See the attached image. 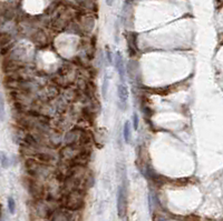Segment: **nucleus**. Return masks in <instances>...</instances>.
Listing matches in <instances>:
<instances>
[{
	"label": "nucleus",
	"mask_w": 223,
	"mask_h": 221,
	"mask_svg": "<svg viewBox=\"0 0 223 221\" xmlns=\"http://www.w3.org/2000/svg\"><path fill=\"white\" fill-rule=\"evenodd\" d=\"M60 206L69 211L79 210L84 206V193L80 189L66 191L60 197Z\"/></svg>",
	"instance_id": "f257e3e1"
},
{
	"label": "nucleus",
	"mask_w": 223,
	"mask_h": 221,
	"mask_svg": "<svg viewBox=\"0 0 223 221\" xmlns=\"http://www.w3.org/2000/svg\"><path fill=\"white\" fill-rule=\"evenodd\" d=\"M126 208H127V198H126L125 189L123 187H119L117 193V212L121 218L126 214Z\"/></svg>",
	"instance_id": "f03ea898"
},
{
	"label": "nucleus",
	"mask_w": 223,
	"mask_h": 221,
	"mask_svg": "<svg viewBox=\"0 0 223 221\" xmlns=\"http://www.w3.org/2000/svg\"><path fill=\"white\" fill-rule=\"evenodd\" d=\"M50 221H70V214L67 209H55L49 216Z\"/></svg>",
	"instance_id": "7ed1b4c3"
},
{
	"label": "nucleus",
	"mask_w": 223,
	"mask_h": 221,
	"mask_svg": "<svg viewBox=\"0 0 223 221\" xmlns=\"http://www.w3.org/2000/svg\"><path fill=\"white\" fill-rule=\"evenodd\" d=\"M118 98H119V102L123 104V108H126L128 100V90L125 84H121L118 86Z\"/></svg>",
	"instance_id": "20e7f679"
},
{
	"label": "nucleus",
	"mask_w": 223,
	"mask_h": 221,
	"mask_svg": "<svg viewBox=\"0 0 223 221\" xmlns=\"http://www.w3.org/2000/svg\"><path fill=\"white\" fill-rule=\"evenodd\" d=\"M116 68H117V71L119 72V76H121V79L123 80V74H124V66H123V62H122V58H121V55L117 54V59H116Z\"/></svg>",
	"instance_id": "39448f33"
},
{
	"label": "nucleus",
	"mask_w": 223,
	"mask_h": 221,
	"mask_svg": "<svg viewBox=\"0 0 223 221\" xmlns=\"http://www.w3.org/2000/svg\"><path fill=\"white\" fill-rule=\"evenodd\" d=\"M129 122L126 121L125 125H124V129H123V135H124V140H125V142H129Z\"/></svg>",
	"instance_id": "423d86ee"
},
{
	"label": "nucleus",
	"mask_w": 223,
	"mask_h": 221,
	"mask_svg": "<svg viewBox=\"0 0 223 221\" xmlns=\"http://www.w3.org/2000/svg\"><path fill=\"white\" fill-rule=\"evenodd\" d=\"M8 208H9V211H10L11 214L15 212V201H13V198L8 199Z\"/></svg>",
	"instance_id": "0eeeda50"
},
{
	"label": "nucleus",
	"mask_w": 223,
	"mask_h": 221,
	"mask_svg": "<svg viewBox=\"0 0 223 221\" xmlns=\"http://www.w3.org/2000/svg\"><path fill=\"white\" fill-rule=\"evenodd\" d=\"M133 118H134V129L135 130H137L139 129V116H137V113H134V116H133Z\"/></svg>",
	"instance_id": "6e6552de"
},
{
	"label": "nucleus",
	"mask_w": 223,
	"mask_h": 221,
	"mask_svg": "<svg viewBox=\"0 0 223 221\" xmlns=\"http://www.w3.org/2000/svg\"><path fill=\"white\" fill-rule=\"evenodd\" d=\"M185 221H202L198 216H189L185 218Z\"/></svg>",
	"instance_id": "1a4fd4ad"
},
{
	"label": "nucleus",
	"mask_w": 223,
	"mask_h": 221,
	"mask_svg": "<svg viewBox=\"0 0 223 221\" xmlns=\"http://www.w3.org/2000/svg\"><path fill=\"white\" fill-rule=\"evenodd\" d=\"M106 52H107L108 61H109V62H112V56H110V51H109V49H108V47H107V49H106Z\"/></svg>",
	"instance_id": "9d476101"
},
{
	"label": "nucleus",
	"mask_w": 223,
	"mask_h": 221,
	"mask_svg": "<svg viewBox=\"0 0 223 221\" xmlns=\"http://www.w3.org/2000/svg\"><path fill=\"white\" fill-rule=\"evenodd\" d=\"M114 2V0H106V3H107L108 6H112Z\"/></svg>",
	"instance_id": "9b49d317"
}]
</instances>
